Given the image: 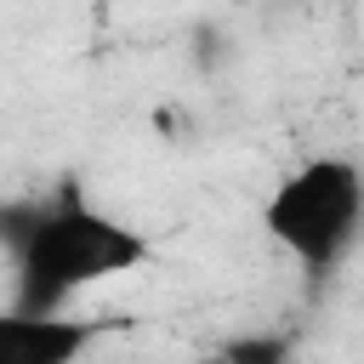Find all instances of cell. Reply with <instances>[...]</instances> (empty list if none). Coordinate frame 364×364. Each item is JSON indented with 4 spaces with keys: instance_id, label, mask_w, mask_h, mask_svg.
<instances>
[{
    "instance_id": "obj_1",
    "label": "cell",
    "mask_w": 364,
    "mask_h": 364,
    "mask_svg": "<svg viewBox=\"0 0 364 364\" xmlns=\"http://www.w3.org/2000/svg\"><path fill=\"white\" fill-rule=\"evenodd\" d=\"M11 256H17V307L51 313V307H68L91 284L136 273L148 262V239L131 222L80 199V188H63V193L40 199L28 233Z\"/></svg>"
},
{
    "instance_id": "obj_2",
    "label": "cell",
    "mask_w": 364,
    "mask_h": 364,
    "mask_svg": "<svg viewBox=\"0 0 364 364\" xmlns=\"http://www.w3.org/2000/svg\"><path fill=\"white\" fill-rule=\"evenodd\" d=\"M262 222H267L273 245L301 273L318 279L353 250V239L364 228V171L341 154H318L273 188Z\"/></svg>"
},
{
    "instance_id": "obj_3",
    "label": "cell",
    "mask_w": 364,
    "mask_h": 364,
    "mask_svg": "<svg viewBox=\"0 0 364 364\" xmlns=\"http://www.w3.org/2000/svg\"><path fill=\"white\" fill-rule=\"evenodd\" d=\"M102 336H108L102 318H80L68 307H51V313L6 307L0 313V364H80Z\"/></svg>"
},
{
    "instance_id": "obj_4",
    "label": "cell",
    "mask_w": 364,
    "mask_h": 364,
    "mask_svg": "<svg viewBox=\"0 0 364 364\" xmlns=\"http://www.w3.org/2000/svg\"><path fill=\"white\" fill-rule=\"evenodd\" d=\"M222 358L228 364H290V341L273 330H250V336L222 341Z\"/></svg>"
},
{
    "instance_id": "obj_5",
    "label": "cell",
    "mask_w": 364,
    "mask_h": 364,
    "mask_svg": "<svg viewBox=\"0 0 364 364\" xmlns=\"http://www.w3.org/2000/svg\"><path fill=\"white\" fill-rule=\"evenodd\" d=\"M199 364H228V358H222V347H216V353H205V358H199Z\"/></svg>"
}]
</instances>
